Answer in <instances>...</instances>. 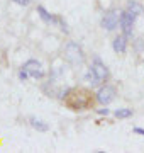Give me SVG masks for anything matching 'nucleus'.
<instances>
[{"instance_id":"nucleus-1","label":"nucleus","mask_w":144,"mask_h":153,"mask_svg":"<svg viewBox=\"0 0 144 153\" xmlns=\"http://www.w3.org/2000/svg\"><path fill=\"white\" fill-rule=\"evenodd\" d=\"M65 105L71 111H88L95 107L97 95L85 87H73L65 92Z\"/></svg>"},{"instance_id":"nucleus-2","label":"nucleus","mask_w":144,"mask_h":153,"mask_svg":"<svg viewBox=\"0 0 144 153\" xmlns=\"http://www.w3.org/2000/svg\"><path fill=\"white\" fill-rule=\"evenodd\" d=\"M65 58L71 65H82L85 61V53L76 43H68L65 46Z\"/></svg>"},{"instance_id":"nucleus-3","label":"nucleus","mask_w":144,"mask_h":153,"mask_svg":"<svg viewBox=\"0 0 144 153\" xmlns=\"http://www.w3.org/2000/svg\"><path fill=\"white\" fill-rule=\"evenodd\" d=\"M37 14H39V17H41V19H43V21H44L46 24H60V26H61V29H63L65 33H68L66 22L63 21L61 17H58V16H53V14H49V12L46 10L44 7H41V5L37 7Z\"/></svg>"},{"instance_id":"nucleus-4","label":"nucleus","mask_w":144,"mask_h":153,"mask_svg":"<svg viewBox=\"0 0 144 153\" xmlns=\"http://www.w3.org/2000/svg\"><path fill=\"white\" fill-rule=\"evenodd\" d=\"M119 22H120V12L109 10L105 16L102 17V27L107 29V31H114V29H117Z\"/></svg>"},{"instance_id":"nucleus-5","label":"nucleus","mask_w":144,"mask_h":153,"mask_svg":"<svg viewBox=\"0 0 144 153\" xmlns=\"http://www.w3.org/2000/svg\"><path fill=\"white\" fill-rule=\"evenodd\" d=\"M134 22H136V16H132L131 12H120V22L119 26L122 27V33L126 34L127 38L132 36V27H134Z\"/></svg>"},{"instance_id":"nucleus-6","label":"nucleus","mask_w":144,"mask_h":153,"mask_svg":"<svg viewBox=\"0 0 144 153\" xmlns=\"http://www.w3.org/2000/svg\"><path fill=\"white\" fill-rule=\"evenodd\" d=\"M95 95H97V102L107 105L115 99V90H114V87H110V85H104V87L98 88V92L95 94Z\"/></svg>"},{"instance_id":"nucleus-7","label":"nucleus","mask_w":144,"mask_h":153,"mask_svg":"<svg viewBox=\"0 0 144 153\" xmlns=\"http://www.w3.org/2000/svg\"><path fill=\"white\" fill-rule=\"evenodd\" d=\"M22 68L29 73V76H32V78H36V80L44 76V70H43V65H41V63H39L37 60H29V61H26Z\"/></svg>"},{"instance_id":"nucleus-8","label":"nucleus","mask_w":144,"mask_h":153,"mask_svg":"<svg viewBox=\"0 0 144 153\" xmlns=\"http://www.w3.org/2000/svg\"><path fill=\"white\" fill-rule=\"evenodd\" d=\"M92 71L95 73V76L98 78V83H104L109 78V70H107V66L102 63L100 58H93V63H92Z\"/></svg>"},{"instance_id":"nucleus-9","label":"nucleus","mask_w":144,"mask_h":153,"mask_svg":"<svg viewBox=\"0 0 144 153\" xmlns=\"http://www.w3.org/2000/svg\"><path fill=\"white\" fill-rule=\"evenodd\" d=\"M112 48L115 53L122 55V53H126V49H127V36L126 34H120V36H117L114 39V43H112Z\"/></svg>"},{"instance_id":"nucleus-10","label":"nucleus","mask_w":144,"mask_h":153,"mask_svg":"<svg viewBox=\"0 0 144 153\" xmlns=\"http://www.w3.org/2000/svg\"><path fill=\"white\" fill-rule=\"evenodd\" d=\"M126 10L131 12V14H132V16H136V17L141 16V14H144L143 5H141V4H137L136 0H131V2H129V4H127V9H126Z\"/></svg>"},{"instance_id":"nucleus-11","label":"nucleus","mask_w":144,"mask_h":153,"mask_svg":"<svg viewBox=\"0 0 144 153\" xmlns=\"http://www.w3.org/2000/svg\"><path fill=\"white\" fill-rule=\"evenodd\" d=\"M29 123H31V126H32L34 129H37V131H41V133H46L48 129H49V126L46 124L44 121L36 119V117H31V119H29Z\"/></svg>"},{"instance_id":"nucleus-12","label":"nucleus","mask_w":144,"mask_h":153,"mask_svg":"<svg viewBox=\"0 0 144 153\" xmlns=\"http://www.w3.org/2000/svg\"><path fill=\"white\" fill-rule=\"evenodd\" d=\"M114 114H115L117 119H127L132 116V109H117Z\"/></svg>"},{"instance_id":"nucleus-13","label":"nucleus","mask_w":144,"mask_h":153,"mask_svg":"<svg viewBox=\"0 0 144 153\" xmlns=\"http://www.w3.org/2000/svg\"><path fill=\"white\" fill-rule=\"evenodd\" d=\"M87 80H88V82H92V85H98V78L95 76V73L92 71V68H90L88 73H87Z\"/></svg>"},{"instance_id":"nucleus-14","label":"nucleus","mask_w":144,"mask_h":153,"mask_svg":"<svg viewBox=\"0 0 144 153\" xmlns=\"http://www.w3.org/2000/svg\"><path fill=\"white\" fill-rule=\"evenodd\" d=\"M19 78H21L22 82H26V80H27V78H29V73H27V71H26V70H24V68H22V70L19 71Z\"/></svg>"},{"instance_id":"nucleus-15","label":"nucleus","mask_w":144,"mask_h":153,"mask_svg":"<svg viewBox=\"0 0 144 153\" xmlns=\"http://www.w3.org/2000/svg\"><path fill=\"white\" fill-rule=\"evenodd\" d=\"M17 5H22V7H27L29 5V0H14Z\"/></svg>"},{"instance_id":"nucleus-16","label":"nucleus","mask_w":144,"mask_h":153,"mask_svg":"<svg viewBox=\"0 0 144 153\" xmlns=\"http://www.w3.org/2000/svg\"><path fill=\"white\" fill-rule=\"evenodd\" d=\"M134 133H136V134H143L144 136V128H134Z\"/></svg>"},{"instance_id":"nucleus-17","label":"nucleus","mask_w":144,"mask_h":153,"mask_svg":"<svg viewBox=\"0 0 144 153\" xmlns=\"http://www.w3.org/2000/svg\"><path fill=\"white\" fill-rule=\"evenodd\" d=\"M109 112H110L109 109H98V114H102V116H107Z\"/></svg>"}]
</instances>
